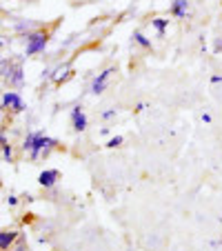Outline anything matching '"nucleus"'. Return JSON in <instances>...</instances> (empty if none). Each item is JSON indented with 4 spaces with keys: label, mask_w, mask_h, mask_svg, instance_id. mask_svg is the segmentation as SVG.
Wrapping results in <instances>:
<instances>
[{
    "label": "nucleus",
    "mask_w": 222,
    "mask_h": 251,
    "mask_svg": "<svg viewBox=\"0 0 222 251\" xmlns=\"http://www.w3.org/2000/svg\"><path fill=\"white\" fill-rule=\"evenodd\" d=\"M23 149L29 153L31 162H38L40 158H47L53 149H60V142H58L56 138L47 136L45 131H31L25 136Z\"/></svg>",
    "instance_id": "1"
},
{
    "label": "nucleus",
    "mask_w": 222,
    "mask_h": 251,
    "mask_svg": "<svg viewBox=\"0 0 222 251\" xmlns=\"http://www.w3.org/2000/svg\"><path fill=\"white\" fill-rule=\"evenodd\" d=\"M49 40H51V31L45 27H38L27 33V45H25V56H36L47 49Z\"/></svg>",
    "instance_id": "2"
},
{
    "label": "nucleus",
    "mask_w": 222,
    "mask_h": 251,
    "mask_svg": "<svg viewBox=\"0 0 222 251\" xmlns=\"http://www.w3.org/2000/svg\"><path fill=\"white\" fill-rule=\"evenodd\" d=\"M0 107H2V111L5 114H23L25 109H27V104H25L23 96L18 94V91H5L2 94V100H0Z\"/></svg>",
    "instance_id": "3"
},
{
    "label": "nucleus",
    "mask_w": 222,
    "mask_h": 251,
    "mask_svg": "<svg viewBox=\"0 0 222 251\" xmlns=\"http://www.w3.org/2000/svg\"><path fill=\"white\" fill-rule=\"evenodd\" d=\"M2 76H5V80L9 82L11 87H20L23 85V67L16 62V65H11V62H2Z\"/></svg>",
    "instance_id": "4"
},
{
    "label": "nucleus",
    "mask_w": 222,
    "mask_h": 251,
    "mask_svg": "<svg viewBox=\"0 0 222 251\" xmlns=\"http://www.w3.org/2000/svg\"><path fill=\"white\" fill-rule=\"evenodd\" d=\"M114 71H116V67H107V69H102V71H100L98 76H96L94 80H91V87H89V89H91V94H96V96H100V94H102V91L109 87V78L114 76Z\"/></svg>",
    "instance_id": "5"
},
{
    "label": "nucleus",
    "mask_w": 222,
    "mask_h": 251,
    "mask_svg": "<svg viewBox=\"0 0 222 251\" xmlns=\"http://www.w3.org/2000/svg\"><path fill=\"white\" fill-rule=\"evenodd\" d=\"M69 118H71V129H74V131H78V133L87 131V127H89V120H87V114H85V109H82L80 104H76V107L71 109Z\"/></svg>",
    "instance_id": "6"
},
{
    "label": "nucleus",
    "mask_w": 222,
    "mask_h": 251,
    "mask_svg": "<svg viewBox=\"0 0 222 251\" xmlns=\"http://www.w3.org/2000/svg\"><path fill=\"white\" fill-rule=\"evenodd\" d=\"M58 180H60V171L58 169H43L38 176V185L43 189H53L58 185Z\"/></svg>",
    "instance_id": "7"
},
{
    "label": "nucleus",
    "mask_w": 222,
    "mask_h": 251,
    "mask_svg": "<svg viewBox=\"0 0 222 251\" xmlns=\"http://www.w3.org/2000/svg\"><path fill=\"white\" fill-rule=\"evenodd\" d=\"M20 240L18 229H2L0 231V251H11V247Z\"/></svg>",
    "instance_id": "8"
},
{
    "label": "nucleus",
    "mask_w": 222,
    "mask_h": 251,
    "mask_svg": "<svg viewBox=\"0 0 222 251\" xmlns=\"http://www.w3.org/2000/svg\"><path fill=\"white\" fill-rule=\"evenodd\" d=\"M169 11L173 18H187L189 16V0H173Z\"/></svg>",
    "instance_id": "9"
},
{
    "label": "nucleus",
    "mask_w": 222,
    "mask_h": 251,
    "mask_svg": "<svg viewBox=\"0 0 222 251\" xmlns=\"http://www.w3.org/2000/svg\"><path fill=\"white\" fill-rule=\"evenodd\" d=\"M0 158L5 162H14L16 160V149H14V145L11 142H7V145H2L0 147Z\"/></svg>",
    "instance_id": "10"
},
{
    "label": "nucleus",
    "mask_w": 222,
    "mask_h": 251,
    "mask_svg": "<svg viewBox=\"0 0 222 251\" xmlns=\"http://www.w3.org/2000/svg\"><path fill=\"white\" fill-rule=\"evenodd\" d=\"M151 27L158 31V36H165L167 27H169V18H153L151 20Z\"/></svg>",
    "instance_id": "11"
},
{
    "label": "nucleus",
    "mask_w": 222,
    "mask_h": 251,
    "mask_svg": "<svg viewBox=\"0 0 222 251\" xmlns=\"http://www.w3.org/2000/svg\"><path fill=\"white\" fill-rule=\"evenodd\" d=\"M131 40L138 45V47H142V49H151V40L147 38V36H145L142 31H136V33H133V38H131Z\"/></svg>",
    "instance_id": "12"
},
{
    "label": "nucleus",
    "mask_w": 222,
    "mask_h": 251,
    "mask_svg": "<svg viewBox=\"0 0 222 251\" xmlns=\"http://www.w3.org/2000/svg\"><path fill=\"white\" fill-rule=\"evenodd\" d=\"M123 142H124V138H123V136H114V138H111V140L107 142V147H109V149H114V147H120V145H123Z\"/></svg>",
    "instance_id": "13"
},
{
    "label": "nucleus",
    "mask_w": 222,
    "mask_h": 251,
    "mask_svg": "<svg viewBox=\"0 0 222 251\" xmlns=\"http://www.w3.org/2000/svg\"><path fill=\"white\" fill-rule=\"evenodd\" d=\"M29 249V247L27 245H25V242L23 240H18V242H16V245L14 247H11V251H27Z\"/></svg>",
    "instance_id": "14"
},
{
    "label": "nucleus",
    "mask_w": 222,
    "mask_h": 251,
    "mask_svg": "<svg viewBox=\"0 0 222 251\" xmlns=\"http://www.w3.org/2000/svg\"><path fill=\"white\" fill-rule=\"evenodd\" d=\"M7 142H9V136L5 133V129H0V147H2V145H7Z\"/></svg>",
    "instance_id": "15"
},
{
    "label": "nucleus",
    "mask_w": 222,
    "mask_h": 251,
    "mask_svg": "<svg viewBox=\"0 0 222 251\" xmlns=\"http://www.w3.org/2000/svg\"><path fill=\"white\" fill-rule=\"evenodd\" d=\"M7 204L9 207H18V198L16 196H7Z\"/></svg>",
    "instance_id": "16"
},
{
    "label": "nucleus",
    "mask_w": 222,
    "mask_h": 251,
    "mask_svg": "<svg viewBox=\"0 0 222 251\" xmlns=\"http://www.w3.org/2000/svg\"><path fill=\"white\" fill-rule=\"evenodd\" d=\"M114 116H116V109H109V111H104V114H102V118L109 120V118H114Z\"/></svg>",
    "instance_id": "17"
},
{
    "label": "nucleus",
    "mask_w": 222,
    "mask_h": 251,
    "mask_svg": "<svg viewBox=\"0 0 222 251\" xmlns=\"http://www.w3.org/2000/svg\"><path fill=\"white\" fill-rule=\"evenodd\" d=\"M211 82H213V85H220V82H222V76H218V74H216V76H211Z\"/></svg>",
    "instance_id": "18"
},
{
    "label": "nucleus",
    "mask_w": 222,
    "mask_h": 251,
    "mask_svg": "<svg viewBox=\"0 0 222 251\" xmlns=\"http://www.w3.org/2000/svg\"><path fill=\"white\" fill-rule=\"evenodd\" d=\"M202 123H204V125H211V116H209V114H202Z\"/></svg>",
    "instance_id": "19"
},
{
    "label": "nucleus",
    "mask_w": 222,
    "mask_h": 251,
    "mask_svg": "<svg viewBox=\"0 0 222 251\" xmlns=\"http://www.w3.org/2000/svg\"><path fill=\"white\" fill-rule=\"evenodd\" d=\"M145 109H147L145 102H138V104H136V111H145Z\"/></svg>",
    "instance_id": "20"
},
{
    "label": "nucleus",
    "mask_w": 222,
    "mask_h": 251,
    "mask_svg": "<svg viewBox=\"0 0 222 251\" xmlns=\"http://www.w3.org/2000/svg\"><path fill=\"white\" fill-rule=\"evenodd\" d=\"M216 51H218V53L222 51V40H218V43H216Z\"/></svg>",
    "instance_id": "21"
},
{
    "label": "nucleus",
    "mask_w": 222,
    "mask_h": 251,
    "mask_svg": "<svg viewBox=\"0 0 222 251\" xmlns=\"http://www.w3.org/2000/svg\"><path fill=\"white\" fill-rule=\"evenodd\" d=\"M2 45H5V43H2V40H0V47H2Z\"/></svg>",
    "instance_id": "22"
},
{
    "label": "nucleus",
    "mask_w": 222,
    "mask_h": 251,
    "mask_svg": "<svg viewBox=\"0 0 222 251\" xmlns=\"http://www.w3.org/2000/svg\"><path fill=\"white\" fill-rule=\"evenodd\" d=\"M0 189H2V180H0Z\"/></svg>",
    "instance_id": "23"
}]
</instances>
